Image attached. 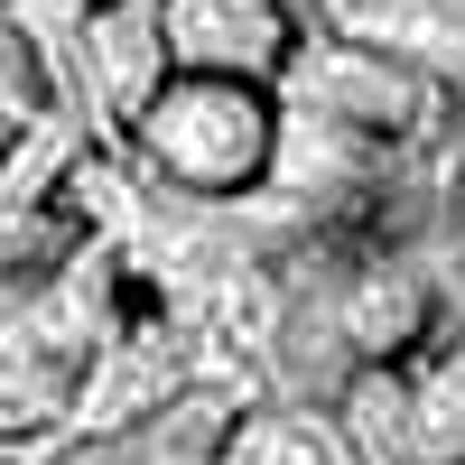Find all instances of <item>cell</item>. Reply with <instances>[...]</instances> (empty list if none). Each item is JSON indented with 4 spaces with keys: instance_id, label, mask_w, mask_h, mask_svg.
<instances>
[{
    "instance_id": "obj_1",
    "label": "cell",
    "mask_w": 465,
    "mask_h": 465,
    "mask_svg": "<svg viewBox=\"0 0 465 465\" xmlns=\"http://www.w3.org/2000/svg\"><path fill=\"white\" fill-rule=\"evenodd\" d=\"M131 140H140L149 177L186 186V196H252V186H270L280 94L214 84V74H168V84L131 112Z\"/></svg>"
},
{
    "instance_id": "obj_3",
    "label": "cell",
    "mask_w": 465,
    "mask_h": 465,
    "mask_svg": "<svg viewBox=\"0 0 465 465\" xmlns=\"http://www.w3.org/2000/svg\"><path fill=\"white\" fill-rule=\"evenodd\" d=\"M298 47V19L280 0H159V56L168 74H214V84H280Z\"/></svg>"
},
{
    "instance_id": "obj_5",
    "label": "cell",
    "mask_w": 465,
    "mask_h": 465,
    "mask_svg": "<svg viewBox=\"0 0 465 465\" xmlns=\"http://www.w3.org/2000/svg\"><path fill=\"white\" fill-rule=\"evenodd\" d=\"M94 65H103V94L112 112H131L168 84V56H159V0H112V10L94 19Z\"/></svg>"
},
{
    "instance_id": "obj_2",
    "label": "cell",
    "mask_w": 465,
    "mask_h": 465,
    "mask_svg": "<svg viewBox=\"0 0 465 465\" xmlns=\"http://www.w3.org/2000/svg\"><path fill=\"white\" fill-rule=\"evenodd\" d=\"M270 94H280V112L335 122L354 140H391L429 122V74L391 47H363V37H298Z\"/></svg>"
},
{
    "instance_id": "obj_4",
    "label": "cell",
    "mask_w": 465,
    "mask_h": 465,
    "mask_svg": "<svg viewBox=\"0 0 465 465\" xmlns=\"http://www.w3.org/2000/svg\"><path fill=\"white\" fill-rule=\"evenodd\" d=\"M401 447L410 465H465V344L401 363Z\"/></svg>"
},
{
    "instance_id": "obj_7",
    "label": "cell",
    "mask_w": 465,
    "mask_h": 465,
    "mask_svg": "<svg viewBox=\"0 0 465 465\" xmlns=\"http://www.w3.org/2000/svg\"><path fill=\"white\" fill-rule=\"evenodd\" d=\"M0 465H47V456H0Z\"/></svg>"
},
{
    "instance_id": "obj_6",
    "label": "cell",
    "mask_w": 465,
    "mask_h": 465,
    "mask_svg": "<svg viewBox=\"0 0 465 465\" xmlns=\"http://www.w3.org/2000/svg\"><path fill=\"white\" fill-rule=\"evenodd\" d=\"M280 10H289V19H298V10H317V0H280Z\"/></svg>"
}]
</instances>
